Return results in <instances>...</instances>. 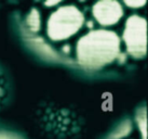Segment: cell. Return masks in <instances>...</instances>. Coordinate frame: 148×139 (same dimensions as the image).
Here are the masks:
<instances>
[{
	"label": "cell",
	"mask_w": 148,
	"mask_h": 139,
	"mask_svg": "<svg viewBox=\"0 0 148 139\" xmlns=\"http://www.w3.org/2000/svg\"><path fill=\"white\" fill-rule=\"evenodd\" d=\"M120 54V38L114 31L94 29L79 38L76 57L79 64L91 70L102 69Z\"/></svg>",
	"instance_id": "obj_1"
},
{
	"label": "cell",
	"mask_w": 148,
	"mask_h": 139,
	"mask_svg": "<svg viewBox=\"0 0 148 139\" xmlns=\"http://www.w3.org/2000/svg\"><path fill=\"white\" fill-rule=\"evenodd\" d=\"M84 24V15L76 6L58 8L47 22V35L52 41L66 40L78 33Z\"/></svg>",
	"instance_id": "obj_2"
},
{
	"label": "cell",
	"mask_w": 148,
	"mask_h": 139,
	"mask_svg": "<svg viewBox=\"0 0 148 139\" xmlns=\"http://www.w3.org/2000/svg\"><path fill=\"white\" fill-rule=\"evenodd\" d=\"M127 53L135 59L144 58L147 52V22L138 14L130 15L122 34Z\"/></svg>",
	"instance_id": "obj_3"
},
{
	"label": "cell",
	"mask_w": 148,
	"mask_h": 139,
	"mask_svg": "<svg viewBox=\"0 0 148 139\" xmlns=\"http://www.w3.org/2000/svg\"><path fill=\"white\" fill-rule=\"evenodd\" d=\"M123 7L118 1L103 0L94 3L92 14L101 26H112L117 24L123 17Z\"/></svg>",
	"instance_id": "obj_4"
},
{
	"label": "cell",
	"mask_w": 148,
	"mask_h": 139,
	"mask_svg": "<svg viewBox=\"0 0 148 139\" xmlns=\"http://www.w3.org/2000/svg\"><path fill=\"white\" fill-rule=\"evenodd\" d=\"M14 85L11 74L0 63V111L8 106L12 100Z\"/></svg>",
	"instance_id": "obj_5"
},
{
	"label": "cell",
	"mask_w": 148,
	"mask_h": 139,
	"mask_svg": "<svg viewBox=\"0 0 148 139\" xmlns=\"http://www.w3.org/2000/svg\"><path fill=\"white\" fill-rule=\"evenodd\" d=\"M26 26L27 28L33 32V33H38L41 28V17H40V12L36 8H32L26 17Z\"/></svg>",
	"instance_id": "obj_6"
},
{
	"label": "cell",
	"mask_w": 148,
	"mask_h": 139,
	"mask_svg": "<svg viewBox=\"0 0 148 139\" xmlns=\"http://www.w3.org/2000/svg\"><path fill=\"white\" fill-rule=\"evenodd\" d=\"M137 124H138V127H140V134L143 135V139H147V136H146V113H144L143 115V120H142V113H138L137 115Z\"/></svg>",
	"instance_id": "obj_7"
},
{
	"label": "cell",
	"mask_w": 148,
	"mask_h": 139,
	"mask_svg": "<svg viewBox=\"0 0 148 139\" xmlns=\"http://www.w3.org/2000/svg\"><path fill=\"white\" fill-rule=\"evenodd\" d=\"M124 4L131 9H140L146 4V1L145 0H142V1H124Z\"/></svg>",
	"instance_id": "obj_8"
},
{
	"label": "cell",
	"mask_w": 148,
	"mask_h": 139,
	"mask_svg": "<svg viewBox=\"0 0 148 139\" xmlns=\"http://www.w3.org/2000/svg\"><path fill=\"white\" fill-rule=\"evenodd\" d=\"M60 3H61L60 1H47V2H45V6H47V7H54V6H58Z\"/></svg>",
	"instance_id": "obj_9"
}]
</instances>
